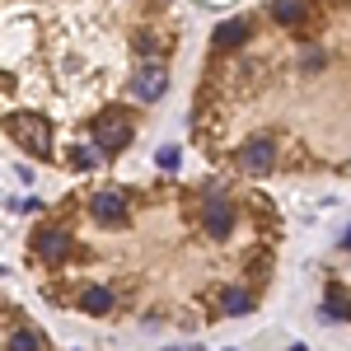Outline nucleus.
I'll list each match as a JSON object with an SVG mask.
<instances>
[{
  "label": "nucleus",
  "mask_w": 351,
  "mask_h": 351,
  "mask_svg": "<svg viewBox=\"0 0 351 351\" xmlns=\"http://www.w3.org/2000/svg\"><path fill=\"white\" fill-rule=\"evenodd\" d=\"M155 164H160V169H178V150H173V145H169V150H160V155H155Z\"/></svg>",
  "instance_id": "14"
},
{
  "label": "nucleus",
  "mask_w": 351,
  "mask_h": 351,
  "mask_svg": "<svg viewBox=\"0 0 351 351\" xmlns=\"http://www.w3.org/2000/svg\"><path fill=\"white\" fill-rule=\"evenodd\" d=\"M38 342H43V337H38V332H33V328H19V332H14V342H10V347H14V351H38Z\"/></svg>",
  "instance_id": "13"
},
{
  "label": "nucleus",
  "mask_w": 351,
  "mask_h": 351,
  "mask_svg": "<svg viewBox=\"0 0 351 351\" xmlns=\"http://www.w3.org/2000/svg\"><path fill=\"white\" fill-rule=\"evenodd\" d=\"M328 314H332V319H347V314H351V295L342 291V286L328 291Z\"/></svg>",
  "instance_id": "11"
},
{
  "label": "nucleus",
  "mask_w": 351,
  "mask_h": 351,
  "mask_svg": "<svg viewBox=\"0 0 351 351\" xmlns=\"http://www.w3.org/2000/svg\"><path fill=\"white\" fill-rule=\"evenodd\" d=\"M239 164L248 169V173H267L271 164H276V136L271 132L248 136V141L239 145Z\"/></svg>",
  "instance_id": "2"
},
{
  "label": "nucleus",
  "mask_w": 351,
  "mask_h": 351,
  "mask_svg": "<svg viewBox=\"0 0 351 351\" xmlns=\"http://www.w3.org/2000/svg\"><path fill=\"white\" fill-rule=\"evenodd\" d=\"M243 38H248V19H225V24L216 28V47H225V52L239 47Z\"/></svg>",
  "instance_id": "8"
},
{
  "label": "nucleus",
  "mask_w": 351,
  "mask_h": 351,
  "mask_svg": "<svg viewBox=\"0 0 351 351\" xmlns=\"http://www.w3.org/2000/svg\"><path fill=\"white\" fill-rule=\"evenodd\" d=\"M136 52H141V56H155V52H160V43H155L150 33H141V43H136Z\"/></svg>",
  "instance_id": "15"
},
{
  "label": "nucleus",
  "mask_w": 351,
  "mask_h": 351,
  "mask_svg": "<svg viewBox=\"0 0 351 351\" xmlns=\"http://www.w3.org/2000/svg\"><path fill=\"white\" fill-rule=\"evenodd\" d=\"M271 19H276V24H304V19H309V5H300V0L271 5Z\"/></svg>",
  "instance_id": "10"
},
{
  "label": "nucleus",
  "mask_w": 351,
  "mask_h": 351,
  "mask_svg": "<svg viewBox=\"0 0 351 351\" xmlns=\"http://www.w3.org/2000/svg\"><path fill=\"white\" fill-rule=\"evenodd\" d=\"M89 211H94L99 225H122V220L132 216V197H127L122 188H104V192H94Z\"/></svg>",
  "instance_id": "3"
},
{
  "label": "nucleus",
  "mask_w": 351,
  "mask_h": 351,
  "mask_svg": "<svg viewBox=\"0 0 351 351\" xmlns=\"http://www.w3.org/2000/svg\"><path fill=\"white\" fill-rule=\"evenodd\" d=\"M342 248H347V253H351V230H347V234H342Z\"/></svg>",
  "instance_id": "16"
},
{
  "label": "nucleus",
  "mask_w": 351,
  "mask_h": 351,
  "mask_svg": "<svg viewBox=\"0 0 351 351\" xmlns=\"http://www.w3.org/2000/svg\"><path fill=\"white\" fill-rule=\"evenodd\" d=\"M164 89H169V71H164V66H141L132 75V94L141 104H160Z\"/></svg>",
  "instance_id": "6"
},
{
  "label": "nucleus",
  "mask_w": 351,
  "mask_h": 351,
  "mask_svg": "<svg viewBox=\"0 0 351 351\" xmlns=\"http://www.w3.org/2000/svg\"><path fill=\"white\" fill-rule=\"evenodd\" d=\"M202 230H206L211 239H225V234L234 230V206H230L220 192H211V197L202 202Z\"/></svg>",
  "instance_id": "5"
},
{
  "label": "nucleus",
  "mask_w": 351,
  "mask_h": 351,
  "mask_svg": "<svg viewBox=\"0 0 351 351\" xmlns=\"http://www.w3.org/2000/svg\"><path fill=\"white\" fill-rule=\"evenodd\" d=\"M38 258H47V263H61L66 253H71V234L61 230V225H47V230H38Z\"/></svg>",
  "instance_id": "7"
},
{
  "label": "nucleus",
  "mask_w": 351,
  "mask_h": 351,
  "mask_svg": "<svg viewBox=\"0 0 351 351\" xmlns=\"http://www.w3.org/2000/svg\"><path fill=\"white\" fill-rule=\"evenodd\" d=\"M248 309H253L248 291H225V314H248Z\"/></svg>",
  "instance_id": "12"
},
{
  "label": "nucleus",
  "mask_w": 351,
  "mask_h": 351,
  "mask_svg": "<svg viewBox=\"0 0 351 351\" xmlns=\"http://www.w3.org/2000/svg\"><path fill=\"white\" fill-rule=\"evenodd\" d=\"M10 136L24 145L28 155H38V160H47V155H52V127H47V117L14 112V117H10Z\"/></svg>",
  "instance_id": "1"
},
{
  "label": "nucleus",
  "mask_w": 351,
  "mask_h": 351,
  "mask_svg": "<svg viewBox=\"0 0 351 351\" xmlns=\"http://www.w3.org/2000/svg\"><path fill=\"white\" fill-rule=\"evenodd\" d=\"M132 141V122L122 117V112H104L99 122H94V145L108 155V150H122Z\"/></svg>",
  "instance_id": "4"
},
{
  "label": "nucleus",
  "mask_w": 351,
  "mask_h": 351,
  "mask_svg": "<svg viewBox=\"0 0 351 351\" xmlns=\"http://www.w3.org/2000/svg\"><path fill=\"white\" fill-rule=\"evenodd\" d=\"M80 309H84V314H108V309H112V291H104V286L80 291Z\"/></svg>",
  "instance_id": "9"
}]
</instances>
